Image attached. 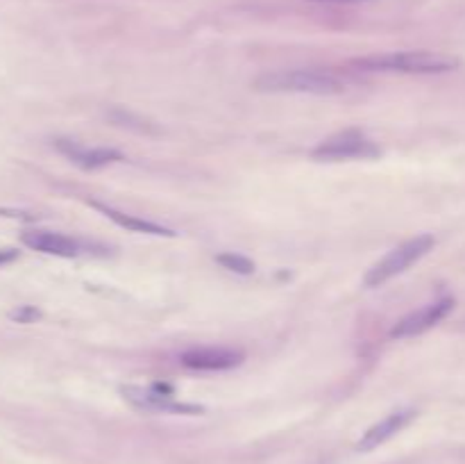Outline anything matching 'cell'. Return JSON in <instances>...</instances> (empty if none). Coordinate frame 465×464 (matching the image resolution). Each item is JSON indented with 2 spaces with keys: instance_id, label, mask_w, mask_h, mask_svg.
<instances>
[{
  "instance_id": "obj_8",
  "label": "cell",
  "mask_w": 465,
  "mask_h": 464,
  "mask_svg": "<svg viewBox=\"0 0 465 464\" xmlns=\"http://www.w3.org/2000/svg\"><path fill=\"white\" fill-rule=\"evenodd\" d=\"M413 419H415V410L411 408L395 410V412L383 417L382 421H377L374 426H370L368 430L363 432V437H361L359 444H356V450H361V453H370V450H374L377 446L386 444V441L391 439V437H395L400 430H404Z\"/></svg>"
},
{
  "instance_id": "obj_10",
  "label": "cell",
  "mask_w": 465,
  "mask_h": 464,
  "mask_svg": "<svg viewBox=\"0 0 465 464\" xmlns=\"http://www.w3.org/2000/svg\"><path fill=\"white\" fill-rule=\"evenodd\" d=\"M55 146L57 151L64 153L73 164L82 166V169H101V166L123 160V155L119 151H114V148H89L82 146L80 142H71V139H57Z\"/></svg>"
},
{
  "instance_id": "obj_3",
  "label": "cell",
  "mask_w": 465,
  "mask_h": 464,
  "mask_svg": "<svg viewBox=\"0 0 465 464\" xmlns=\"http://www.w3.org/2000/svg\"><path fill=\"white\" fill-rule=\"evenodd\" d=\"M433 244H436V240L431 235H418L392 249L374 267L368 269L363 278L365 287H382L395 276H400V273L409 271L415 262H420L433 249Z\"/></svg>"
},
{
  "instance_id": "obj_11",
  "label": "cell",
  "mask_w": 465,
  "mask_h": 464,
  "mask_svg": "<svg viewBox=\"0 0 465 464\" xmlns=\"http://www.w3.org/2000/svg\"><path fill=\"white\" fill-rule=\"evenodd\" d=\"M93 207H98V210H101L107 219L114 221L116 225L132 230V232H143V235H155V237H175L173 230L164 228V225L152 223V221H143V219H137V216H132V214H123V212H116V210H111V207L101 205V202H93Z\"/></svg>"
},
{
  "instance_id": "obj_9",
  "label": "cell",
  "mask_w": 465,
  "mask_h": 464,
  "mask_svg": "<svg viewBox=\"0 0 465 464\" xmlns=\"http://www.w3.org/2000/svg\"><path fill=\"white\" fill-rule=\"evenodd\" d=\"M21 240L28 249L37 251V253L55 255V258H75L82 251L78 240L62 235V232H53V230H30Z\"/></svg>"
},
{
  "instance_id": "obj_1",
  "label": "cell",
  "mask_w": 465,
  "mask_h": 464,
  "mask_svg": "<svg viewBox=\"0 0 465 464\" xmlns=\"http://www.w3.org/2000/svg\"><path fill=\"white\" fill-rule=\"evenodd\" d=\"M354 64L363 71H379V74L436 75L459 69L460 60L454 55L433 51H400L361 57V60H354Z\"/></svg>"
},
{
  "instance_id": "obj_2",
  "label": "cell",
  "mask_w": 465,
  "mask_h": 464,
  "mask_svg": "<svg viewBox=\"0 0 465 464\" xmlns=\"http://www.w3.org/2000/svg\"><path fill=\"white\" fill-rule=\"evenodd\" d=\"M257 92L266 94H311V96H334L345 92V80L323 69H282L270 71L255 80Z\"/></svg>"
},
{
  "instance_id": "obj_7",
  "label": "cell",
  "mask_w": 465,
  "mask_h": 464,
  "mask_svg": "<svg viewBox=\"0 0 465 464\" xmlns=\"http://www.w3.org/2000/svg\"><path fill=\"white\" fill-rule=\"evenodd\" d=\"M243 350L229 349V346H202L191 349L182 355L184 367L193 371H228L243 362Z\"/></svg>"
},
{
  "instance_id": "obj_13",
  "label": "cell",
  "mask_w": 465,
  "mask_h": 464,
  "mask_svg": "<svg viewBox=\"0 0 465 464\" xmlns=\"http://www.w3.org/2000/svg\"><path fill=\"white\" fill-rule=\"evenodd\" d=\"M309 3H318V5H363V3H373V0H309Z\"/></svg>"
},
{
  "instance_id": "obj_15",
  "label": "cell",
  "mask_w": 465,
  "mask_h": 464,
  "mask_svg": "<svg viewBox=\"0 0 465 464\" xmlns=\"http://www.w3.org/2000/svg\"><path fill=\"white\" fill-rule=\"evenodd\" d=\"M15 258H16L15 251H10V249H7V251H0V264H3V262H10V260H15Z\"/></svg>"
},
{
  "instance_id": "obj_6",
  "label": "cell",
  "mask_w": 465,
  "mask_h": 464,
  "mask_svg": "<svg viewBox=\"0 0 465 464\" xmlns=\"http://www.w3.org/2000/svg\"><path fill=\"white\" fill-rule=\"evenodd\" d=\"M451 308H454V299H438L433 303L422 305L420 310H413L404 319H400L397 326L391 331V337H395V340H411V337L424 335L433 326H438L451 312Z\"/></svg>"
},
{
  "instance_id": "obj_5",
  "label": "cell",
  "mask_w": 465,
  "mask_h": 464,
  "mask_svg": "<svg viewBox=\"0 0 465 464\" xmlns=\"http://www.w3.org/2000/svg\"><path fill=\"white\" fill-rule=\"evenodd\" d=\"M123 396L139 410L161 414H200L205 410L200 405L179 403L173 399L170 390L166 387H123Z\"/></svg>"
},
{
  "instance_id": "obj_4",
  "label": "cell",
  "mask_w": 465,
  "mask_h": 464,
  "mask_svg": "<svg viewBox=\"0 0 465 464\" xmlns=\"http://www.w3.org/2000/svg\"><path fill=\"white\" fill-rule=\"evenodd\" d=\"M311 155L315 160L341 162V160H373L379 155V146L363 134L361 130H343L325 139L320 146L314 148Z\"/></svg>"
},
{
  "instance_id": "obj_12",
  "label": "cell",
  "mask_w": 465,
  "mask_h": 464,
  "mask_svg": "<svg viewBox=\"0 0 465 464\" xmlns=\"http://www.w3.org/2000/svg\"><path fill=\"white\" fill-rule=\"evenodd\" d=\"M218 262L223 264L225 269H229V271L241 273V276H250V273L255 271V264H252L247 258H243V255H234V253L220 255Z\"/></svg>"
},
{
  "instance_id": "obj_14",
  "label": "cell",
  "mask_w": 465,
  "mask_h": 464,
  "mask_svg": "<svg viewBox=\"0 0 465 464\" xmlns=\"http://www.w3.org/2000/svg\"><path fill=\"white\" fill-rule=\"evenodd\" d=\"M12 317H15L16 321H30V319H37L39 312H34V310H19V312H15Z\"/></svg>"
}]
</instances>
